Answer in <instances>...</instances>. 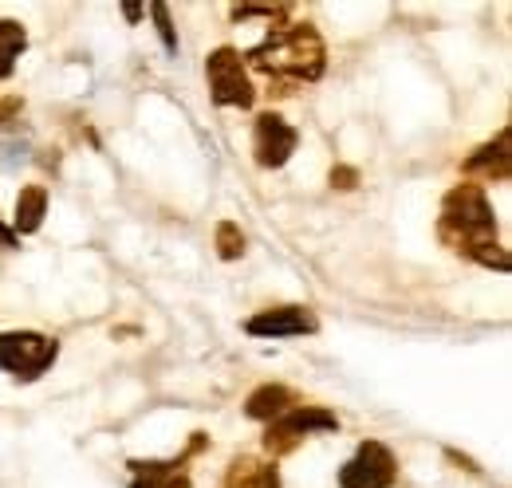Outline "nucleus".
Masks as SVG:
<instances>
[{
	"label": "nucleus",
	"mask_w": 512,
	"mask_h": 488,
	"mask_svg": "<svg viewBox=\"0 0 512 488\" xmlns=\"http://www.w3.org/2000/svg\"><path fill=\"white\" fill-rule=\"evenodd\" d=\"M28 48V32L20 20H0V83L16 71V60Z\"/></svg>",
	"instance_id": "4468645a"
},
{
	"label": "nucleus",
	"mask_w": 512,
	"mask_h": 488,
	"mask_svg": "<svg viewBox=\"0 0 512 488\" xmlns=\"http://www.w3.org/2000/svg\"><path fill=\"white\" fill-rule=\"evenodd\" d=\"M438 241L481 268L509 272V252L501 248V237H497V213L489 205L485 185L461 182L442 197Z\"/></svg>",
	"instance_id": "f257e3e1"
},
{
	"label": "nucleus",
	"mask_w": 512,
	"mask_h": 488,
	"mask_svg": "<svg viewBox=\"0 0 512 488\" xmlns=\"http://www.w3.org/2000/svg\"><path fill=\"white\" fill-rule=\"evenodd\" d=\"M355 185H359V170H351V166L331 170V189H355Z\"/></svg>",
	"instance_id": "a211bd4d"
},
{
	"label": "nucleus",
	"mask_w": 512,
	"mask_h": 488,
	"mask_svg": "<svg viewBox=\"0 0 512 488\" xmlns=\"http://www.w3.org/2000/svg\"><path fill=\"white\" fill-rule=\"evenodd\" d=\"M0 244H4V248H16V244H20V237H16V233H12L4 221H0Z\"/></svg>",
	"instance_id": "aec40b11"
},
{
	"label": "nucleus",
	"mask_w": 512,
	"mask_h": 488,
	"mask_svg": "<svg viewBox=\"0 0 512 488\" xmlns=\"http://www.w3.org/2000/svg\"><path fill=\"white\" fill-rule=\"evenodd\" d=\"M245 67L260 71L264 79H272L280 91L276 95H288L292 83H316L327 71V48H323V36L316 32V24H276L268 28V36L241 52Z\"/></svg>",
	"instance_id": "f03ea898"
},
{
	"label": "nucleus",
	"mask_w": 512,
	"mask_h": 488,
	"mask_svg": "<svg viewBox=\"0 0 512 488\" xmlns=\"http://www.w3.org/2000/svg\"><path fill=\"white\" fill-rule=\"evenodd\" d=\"M292 12V4H233V20H249V16H268V20H284Z\"/></svg>",
	"instance_id": "dca6fc26"
},
{
	"label": "nucleus",
	"mask_w": 512,
	"mask_h": 488,
	"mask_svg": "<svg viewBox=\"0 0 512 488\" xmlns=\"http://www.w3.org/2000/svg\"><path fill=\"white\" fill-rule=\"evenodd\" d=\"M150 16H154V24H158L162 48L174 56V52H178V36H174V24H170V8H166V4H150Z\"/></svg>",
	"instance_id": "f3484780"
},
{
	"label": "nucleus",
	"mask_w": 512,
	"mask_h": 488,
	"mask_svg": "<svg viewBox=\"0 0 512 488\" xmlns=\"http://www.w3.org/2000/svg\"><path fill=\"white\" fill-rule=\"evenodd\" d=\"M205 79H209V99L217 107H237V111H249L256 103V87L249 79V67L241 60L237 48H217L209 52L205 60Z\"/></svg>",
	"instance_id": "20e7f679"
},
{
	"label": "nucleus",
	"mask_w": 512,
	"mask_h": 488,
	"mask_svg": "<svg viewBox=\"0 0 512 488\" xmlns=\"http://www.w3.org/2000/svg\"><path fill=\"white\" fill-rule=\"evenodd\" d=\"M300 146V134L288 119H280L276 111H260L253 122V162L260 170H280L292 162Z\"/></svg>",
	"instance_id": "0eeeda50"
},
{
	"label": "nucleus",
	"mask_w": 512,
	"mask_h": 488,
	"mask_svg": "<svg viewBox=\"0 0 512 488\" xmlns=\"http://www.w3.org/2000/svg\"><path fill=\"white\" fill-rule=\"evenodd\" d=\"M213 244H217V256L221 260H241L245 256V233H241V225L237 221H217V229H213Z\"/></svg>",
	"instance_id": "2eb2a0df"
},
{
	"label": "nucleus",
	"mask_w": 512,
	"mask_h": 488,
	"mask_svg": "<svg viewBox=\"0 0 512 488\" xmlns=\"http://www.w3.org/2000/svg\"><path fill=\"white\" fill-rule=\"evenodd\" d=\"M123 12H127V20H138L142 16V4H123Z\"/></svg>",
	"instance_id": "412c9836"
},
{
	"label": "nucleus",
	"mask_w": 512,
	"mask_h": 488,
	"mask_svg": "<svg viewBox=\"0 0 512 488\" xmlns=\"http://www.w3.org/2000/svg\"><path fill=\"white\" fill-rule=\"evenodd\" d=\"M60 359V339L40 331H0V370L12 382H40Z\"/></svg>",
	"instance_id": "7ed1b4c3"
},
{
	"label": "nucleus",
	"mask_w": 512,
	"mask_h": 488,
	"mask_svg": "<svg viewBox=\"0 0 512 488\" xmlns=\"http://www.w3.org/2000/svg\"><path fill=\"white\" fill-rule=\"evenodd\" d=\"M398 477V461L383 441H363L355 457L339 469V488H390Z\"/></svg>",
	"instance_id": "6e6552de"
},
{
	"label": "nucleus",
	"mask_w": 512,
	"mask_h": 488,
	"mask_svg": "<svg viewBox=\"0 0 512 488\" xmlns=\"http://www.w3.org/2000/svg\"><path fill=\"white\" fill-rule=\"evenodd\" d=\"M48 213V185H24L16 197V217H12V233L16 237H32L40 233Z\"/></svg>",
	"instance_id": "ddd939ff"
},
{
	"label": "nucleus",
	"mask_w": 512,
	"mask_h": 488,
	"mask_svg": "<svg viewBox=\"0 0 512 488\" xmlns=\"http://www.w3.org/2000/svg\"><path fill=\"white\" fill-rule=\"evenodd\" d=\"M20 111H24V99H20V95H4V99H0V126H8Z\"/></svg>",
	"instance_id": "6ab92c4d"
},
{
	"label": "nucleus",
	"mask_w": 512,
	"mask_h": 488,
	"mask_svg": "<svg viewBox=\"0 0 512 488\" xmlns=\"http://www.w3.org/2000/svg\"><path fill=\"white\" fill-rule=\"evenodd\" d=\"M320 331V315L304 304L264 307L245 319V335L253 339H296V335H316Z\"/></svg>",
	"instance_id": "1a4fd4ad"
},
{
	"label": "nucleus",
	"mask_w": 512,
	"mask_h": 488,
	"mask_svg": "<svg viewBox=\"0 0 512 488\" xmlns=\"http://www.w3.org/2000/svg\"><path fill=\"white\" fill-rule=\"evenodd\" d=\"M339 418L327 410V406H296L288 414H280L276 422L264 426V453L276 461V457H288L300 441H308L312 433H335Z\"/></svg>",
	"instance_id": "39448f33"
},
{
	"label": "nucleus",
	"mask_w": 512,
	"mask_h": 488,
	"mask_svg": "<svg viewBox=\"0 0 512 488\" xmlns=\"http://www.w3.org/2000/svg\"><path fill=\"white\" fill-rule=\"evenodd\" d=\"M512 154H509V126L493 138V142H485V146H477L465 162H461V174L469 178V182H509L512 174Z\"/></svg>",
	"instance_id": "9d476101"
},
{
	"label": "nucleus",
	"mask_w": 512,
	"mask_h": 488,
	"mask_svg": "<svg viewBox=\"0 0 512 488\" xmlns=\"http://www.w3.org/2000/svg\"><path fill=\"white\" fill-rule=\"evenodd\" d=\"M209 445V433H193L186 453L166 457V461H130V488H193L190 461Z\"/></svg>",
	"instance_id": "423d86ee"
},
{
	"label": "nucleus",
	"mask_w": 512,
	"mask_h": 488,
	"mask_svg": "<svg viewBox=\"0 0 512 488\" xmlns=\"http://www.w3.org/2000/svg\"><path fill=\"white\" fill-rule=\"evenodd\" d=\"M300 406V394L292 390V386H284V382H264V386H256L253 394L245 398V414L253 418V422H276L280 414H288V410H296Z\"/></svg>",
	"instance_id": "9b49d317"
},
{
	"label": "nucleus",
	"mask_w": 512,
	"mask_h": 488,
	"mask_svg": "<svg viewBox=\"0 0 512 488\" xmlns=\"http://www.w3.org/2000/svg\"><path fill=\"white\" fill-rule=\"evenodd\" d=\"M221 488H284L280 485V469L276 461H264V457H233L229 469H225V485Z\"/></svg>",
	"instance_id": "f8f14e48"
}]
</instances>
